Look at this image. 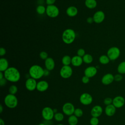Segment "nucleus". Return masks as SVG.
Returning a JSON list of instances; mask_svg holds the SVG:
<instances>
[{
  "mask_svg": "<svg viewBox=\"0 0 125 125\" xmlns=\"http://www.w3.org/2000/svg\"><path fill=\"white\" fill-rule=\"evenodd\" d=\"M3 73L4 78L9 82L16 83L20 80V72L15 67H9Z\"/></svg>",
  "mask_w": 125,
  "mask_h": 125,
  "instance_id": "f257e3e1",
  "label": "nucleus"
},
{
  "mask_svg": "<svg viewBox=\"0 0 125 125\" xmlns=\"http://www.w3.org/2000/svg\"><path fill=\"white\" fill-rule=\"evenodd\" d=\"M29 74L31 78L38 80L44 76V69L39 65L34 64L30 67Z\"/></svg>",
  "mask_w": 125,
  "mask_h": 125,
  "instance_id": "f03ea898",
  "label": "nucleus"
},
{
  "mask_svg": "<svg viewBox=\"0 0 125 125\" xmlns=\"http://www.w3.org/2000/svg\"><path fill=\"white\" fill-rule=\"evenodd\" d=\"M76 38V33L72 29H65L62 34V40L64 43L70 44L74 42Z\"/></svg>",
  "mask_w": 125,
  "mask_h": 125,
  "instance_id": "7ed1b4c3",
  "label": "nucleus"
},
{
  "mask_svg": "<svg viewBox=\"0 0 125 125\" xmlns=\"http://www.w3.org/2000/svg\"><path fill=\"white\" fill-rule=\"evenodd\" d=\"M4 102L5 105L9 108H15L18 104V100L15 95L7 94L4 98Z\"/></svg>",
  "mask_w": 125,
  "mask_h": 125,
  "instance_id": "20e7f679",
  "label": "nucleus"
},
{
  "mask_svg": "<svg viewBox=\"0 0 125 125\" xmlns=\"http://www.w3.org/2000/svg\"><path fill=\"white\" fill-rule=\"evenodd\" d=\"M59 9L58 7L53 5H47L46 7V14L50 18H55L58 16L59 14Z\"/></svg>",
  "mask_w": 125,
  "mask_h": 125,
  "instance_id": "39448f33",
  "label": "nucleus"
},
{
  "mask_svg": "<svg viewBox=\"0 0 125 125\" xmlns=\"http://www.w3.org/2000/svg\"><path fill=\"white\" fill-rule=\"evenodd\" d=\"M54 114L53 109L48 106L44 107L42 111V117L46 121L51 120L54 118Z\"/></svg>",
  "mask_w": 125,
  "mask_h": 125,
  "instance_id": "423d86ee",
  "label": "nucleus"
},
{
  "mask_svg": "<svg viewBox=\"0 0 125 125\" xmlns=\"http://www.w3.org/2000/svg\"><path fill=\"white\" fill-rule=\"evenodd\" d=\"M120 55V50L117 47H112L108 49L107 52V56L111 61L117 59Z\"/></svg>",
  "mask_w": 125,
  "mask_h": 125,
  "instance_id": "0eeeda50",
  "label": "nucleus"
},
{
  "mask_svg": "<svg viewBox=\"0 0 125 125\" xmlns=\"http://www.w3.org/2000/svg\"><path fill=\"white\" fill-rule=\"evenodd\" d=\"M73 70L70 65H63L60 71V74L63 79L69 78L72 75Z\"/></svg>",
  "mask_w": 125,
  "mask_h": 125,
  "instance_id": "6e6552de",
  "label": "nucleus"
},
{
  "mask_svg": "<svg viewBox=\"0 0 125 125\" xmlns=\"http://www.w3.org/2000/svg\"><path fill=\"white\" fill-rule=\"evenodd\" d=\"M63 113L67 116H71L73 115L75 111L74 105L70 103H65L62 107Z\"/></svg>",
  "mask_w": 125,
  "mask_h": 125,
  "instance_id": "1a4fd4ad",
  "label": "nucleus"
},
{
  "mask_svg": "<svg viewBox=\"0 0 125 125\" xmlns=\"http://www.w3.org/2000/svg\"><path fill=\"white\" fill-rule=\"evenodd\" d=\"M92 101L93 98L92 96L88 93H83L80 97V102L83 105H89L92 103Z\"/></svg>",
  "mask_w": 125,
  "mask_h": 125,
  "instance_id": "9d476101",
  "label": "nucleus"
},
{
  "mask_svg": "<svg viewBox=\"0 0 125 125\" xmlns=\"http://www.w3.org/2000/svg\"><path fill=\"white\" fill-rule=\"evenodd\" d=\"M37 83L36 82V80L32 78H28L25 83V86L26 88L30 91H34L36 89Z\"/></svg>",
  "mask_w": 125,
  "mask_h": 125,
  "instance_id": "9b49d317",
  "label": "nucleus"
},
{
  "mask_svg": "<svg viewBox=\"0 0 125 125\" xmlns=\"http://www.w3.org/2000/svg\"><path fill=\"white\" fill-rule=\"evenodd\" d=\"M94 22L96 23H102L105 19V14L102 11H98L93 15Z\"/></svg>",
  "mask_w": 125,
  "mask_h": 125,
  "instance_id": "f8f14e48",
  "label": "nucleus"
},
{
  "mask_svg": "<svg viewBox=\"0 0 125 125\" xmlns=\"http://www.w3.org/2000/svg\"><path fill=\"white\" fill-rule=\"evenodd\" d=\"M97 73V68L93 66H90L86 67L84 71L85 76L89 78L95 76Z\"/></svg>",
  "mask_w": 125,
  "mask_h": 125,
  "instance_id": "ddd939ff",
  "label": "nucleus"
},
{
  "mask_svg": "<svg viewBox=\"0 0 125 125\" xmlns=\"http://www.w3.org/2000/svg\"><path fill=\"white\" fill-rule=\"evenodd\" d=\"M49 84L47 81L42 80L37 83L36 89L40 92H44L47 90Z\"/></svg>",
  "mask_w": 125,
  "mask_h": 125,
  "instance_id": "4468645a",
  "label": "nucleus"
},
{
  "mask_svg": "<svg viewBox=\"0 0 125 125\" xmlns=\"http://www.w3.org/2000/svg\"><path fill=\"white\" fill-rule=\"evenodd\" d=\"M114 80V76L111 73H107L103 76L102 78V83L104 85L110 84Z\"/></svg>",
  "mask_w": 125,
  "mask_h": 125,
  "instance_id": "2eb2a0df",
  "label": "nucleus"
},
{
  "mask_svg": "<svg viewBox=\"0 0 125 125\" xmlns=\"http://www.w3.org/2000/svg\"><path fill=\"white\" fill-rule=\"evenodd\" d=\"M103 112L102 107L98 105H96L92 107L91 110V115L93 117H99Z\"/></svg>",
  "mask_w": 125,
  "mask_h": 125,
  "instance_id": "dca6fc26",
  "label": "nucleus"
},
{
  "mask_svg": "<svg viewBox=\"0 0 125 125\" xmlns=\"http://www.w3.org/2000/svg\"><path fill=\"white\" fill-rule=\"evenodd\" d=\"M44 65L45 69L48 70L49 71H51L55 68V61L52 58L48 57L44 61Z\"/></svg>",
  "mask_w": 125,
  "mask_h": 125,
  "instance_id": "f3484780",
  "label": "nucleus"
},
{
  "mask_svg": "<svg viewBox=\"0 0 125 125\" xmlns=\"http://www.w3.org/2000/svg\"><path fill=\"white\" fill-rule=\"evenodd\" d=\"M112 103L115 107L119 108L124 105L125 104V99L122 96H117L113 100Z\"/></svg>",
  "mask_w": 125,
  "mask_h": 125,
  "instance_id": "a211bd4d",
  "label": "nucleus"
},
{
  "mask_svg": "<svg viewBox=\"0 0 125 125\" xmlns=\"http://www.w3.org/2000/svg\"><path fill=\"white\" fill-rule=\"evenodd\" d=\"M83 62V58L80 57L78 55H76L73 56L71 60V64L72 65L75 67H78L81 66Z\"/></svg>",
  "mask_w": 125,
  "mask_h": 125,
  "instance_id": "6ab92c4d",
  "label": "nucleus"
},
{
  "mask_svg": "<svg viewBox=\"0 0 125 125\" xmlns=\"http://www.w3.org/2000/svg\"><path fill=\"white\" fill-rule=\"evenodd\" d=\"M78 13V10L77 8L74 6H70L68 7L66 10V14L70 17H74L76 16Z\"/></svg>",
  "mask_w": 125,
  "mask_h": 125,
  "instance_id": "aec40b11",
  "label": "nucleus"
},
{
  "mask_svg": "<svg viewBox=\"0 0 125 125\" xmlns=\"http://www.w3.org/2000/svg\"><path fill=\"white\" fill-rule=\"evenodd\" d=\"M9 68V63L8 60L4 58L0 59V71L4 72Z\"/></svg>",
  "mask_w": 125,
  "mask_h": 125,
  "instance_id": "412c9836",
  "label": "nucleus"
},
{
  "mask_svg": "<svg viewBox=\"0 0 125 125\" xmlns=\"http://www.w3.org/2000/svg\"><path fill=\"white\" fill-rule=\"evenodd\" d=\"M116 112V108L113 104H109L106 105L105 108V113L108 116H113Z\"/></svg>",
  "mask_w": 125,
  "mask_h": 125,
  "instance_id": "4be33fe9",
  "label": "nucleus"
},
{
  "mask_svg": "<svg viewBox=\"0 0 125 125\" xmlns=\"http://www.w3.org/2000/svg\"><path fill=\"white\" fill-rule=\"evenodd\" d=\"M84 4L89 9H94L97 6V2L96 0H85Z\"/></svg>",
  "mask_w": 125,
  "mask_h": 125,
  "instance_id": "5701e85b",
  "label": "nucleus"
},
{
  "mask_svg": "<svg viewBox=\"0 0 125 125\" xmlns=\"http://www.w3.org/2000/svg\"><path fill=\"white\" fill-rule=\"evenodd\" d=\"M68 123L69 125H77L78 123V119L74 115L69 116L68 119Z\"/></svg>",
  "mask_w": 125,
  "mask_h": 125,
  "instance_id": "b1692460",
  "label": "nucleus"
},
{
  "mask_svg": "<svg viewBox=\"0 0 125 125\" xmlns=\"http://www.w3.org/2000/svg\"><path fill=\"white\" fill-rule=\"evenodd\" d=\"M72 58L69 55L64 56L62 59V62L63 65H69L71 63Z\"/></svg>",
  "mask_w": 125,
  "mask_h": 125,
  "instance_id": "393cba45",
  "label": "nucleus"
},
{
  "mask_svg": "<svg viewBox=\"0 0 125 125\" xmlns=\"http://www.w3.org/2000/svg\"><path fill=\"white\" fill-rule=\"evenodd\" d=\"M83 62H84L85 63L89 64V63H91L93 62V58L92 55L89 54H85L83 56Z\"/></svg>",
  "mask_w": 125,
  "mask_h": 125,
  "instance_id": "a878e982",
  "label": "nucleus"
},
{
  "mask_svg": "<svg viewBox=\"0 0 125 125\" xmlns=\"http://www.w3.org/2000/svg\"><path fill=\"white\" fill-rule=\"evenodd\" d=\"M110 59L107 55H101L99 58V62L101 64H106L109 62Z\"/></svg>",
  "mask_w": 125,
  "mask_h": 125,
  "instance_id": "bb28decb",
  "label": "nucleus"
},
{
  "mask_svg": "<svg viewBox=\"0 0 125 125\" xmlns=\"http://www.w3.org/2000/svg\"><path fill=\"white\" fill-rule=\"evenodd\" d=\"M117 71L120 74H125V61L121 62L118 65Z\"/></svg>",
  "mask_w": 125,
  "mask_h": 125,
  "instance_id": "cd10ccee",
  "label": "nucleus"
},
{
  "mask_svg": "<svg viewBox=\"0 0 125 125\" xmlns=\"http://www.w3.org/2000/svg\"><path fill=\"white\" fill-rule=\"evenodd\" d=\"M36 12L39 15H43L46 13V7L42 5H39L36 8Z\"/></svg>",
  "mask_w": 125,
  "mask_h": 125,
  "instance_id": "c85d7f7f",
  "label": "nucleus"
},
{
  "mask_svg": "<svg viewBox=\"0 0 125 125\" xmlns=\"http://www.w3.org/2000/svg\"><path fill=\"white\" fill-rule=\"evenodd\" d=\"M54 118L57 122H61L64 119V115L61 112H57L55 113Z\"/></svg>",
  "mask_w": 125,
  "mask_h": 125,
  "instance_id": "c756f323",
  "label": "nucleus"
},
{
  "mask_svg": "<svg viewBox=\"0 0 125 125\" xmlns=\"http://www.w3.org/2000/svg\"><path fill=\"white\" fill-rule=\"evenodd\" d=\"M18 91V87L15 85H11L9 88V94L12 95H15Z\"/></svg>",
  "mask_w": 125,
  "mask_h": 125,
  "instance_id": "7c9ffc66",
  "label": "nucleus"
},
{
  "mask_svg": "<svg viewBox=\"0 0 125 125\" xmlns=\"http://www.w3.org/2000/svg\"><path fill=\"white\" fill-rule=\"evenodd\" d=\"M74 115H75L78 118L81 117L83 115V111L80 108H75V111H74Z\"/></svg>",
  "mask_w": 125,
  "mask_h": 125,
  "instance_id": "2f4dec72",
  "label": "nucleus"
},
{
  "mask_svg": "<svg viewBox=\"0 0 125 125\" xmlns=\"http://www.w3.org/2000/svg\"><path fill=\"white\" fill-rule=\"evenodd\" d=\"M99 119L97 117H92L90 120L91 125H98L99 124Z\"/></svg>",
  "mask_w": 125,
  "mask_h": 125,
  "instance_id": "473e14b6",
  "label": "nucleus"
},
{
  "mask_svg": "<svg viewBox=\"0 0 125 125\" xmlns=\"http://www.w3.org/2000/svg\"><path fill=\"white\" fill-rule=\"evenodd\" d=\"M40 57L41 58V59H42V60H45L47 58H48V54L45 51H41L40 53L39 54Z\"/></svg>",
  "mask_w": 125,
  "mask_h": 125,
  "instance_id": "72a5a7b5",
  "label": "nucleus"
},
{
  "mask_svg": "<svg viewBox=\"0 0 125 125\" xmlns=\"http://www.w3.org/2000/svg\"><path fill=\"white\" fill-rule=\"evenodd\" d=\"M77 55L83 58V56L85 54V51L84 49L80 48L77 50Z\"/></svg>",
  "mask_w": 125,
  "mask_h": 125,
  "instance_id": "f704fd0d",
  "label": "nucleus"
},
{
  "mask_svg": "<svg viewBox=\"0 0 125 125\" xmlns=\"http://www.w3.org/2000/svg\"><path fill=\"white\" fill-rule=\"evenodd\" d=\"M112 102H113V100H112L111 98H109V97H107V98H106L105 99H104V104L105 105H108L111 104V103H112Z\"/></svg>",
  "mask_w": 125,
  "mask_h": 125,
  "instance_id": "c9c22d12",
  "label": "nucleus"
},
{
  "mask_svg": "<svg viewBox=\"0 0 125 125\" xmlns=\"http://www.w3.org/2000/svg\"><path fill=\"white\" fill-rule=\"evenodd\" d=\"M89 81H90V78L85 75L83 76L82 78V82L84 84L88 83L89 82Z\"/></svg>",
  "mask_w": 125,
  "mask_h": 125,
  "instance_id": "e433bc0d",
  "label": "nucleus"
},
{
  "mask_svg": "<svg viewBox=\"0 0 125 125\" xmlns=\"http://www.w3.org/2000/svg\"><path fill=\"white\" fill-rule=\"evenodd\" d=\"M123 79V76L121 74H116L114 76V80L116 82H119Z\"/></svg>",
  "mask_w": 125,
  "mask_h": 125,
  "instance_id": "4c0bfd02",
  "label": "nucleus"
},
{
  "mask_svg": "<svg viewBox=\"0 0 125 125\" xmlns=\"http://www.w3.org/2000/svg\"><path fill=\"white\" fill-rule=\"evenodd\" d=\"M7 81H8L5 78H3V79L0 80V86H4L6 84Z\"/></svg>",
  "mask_w": 125,
  "mask_h": 125,
  "instance_id": "58836bf2",
  "label": "nucleus"
},
{
  "mask_svg": "<svg viewBox=\"0 0 125 125\" xmlns=\"http://www.w3.org/2000/svg\"><path fill=\"white\" fill-rule=\"evenodd\" d=\"M6 53V49L4 47H0V56H3L5 55Z\"/></svg>",
  "mask_w": 125,
  "mask_h": 125,
  "instance_id": "ea45409f",
  "label": "nucleus"
},
{
  "mask_svg": "<svg viewBox=\"0 0 125 125\" xmlns=\"http://www.w3.org/2000/svg\"><path fill=\"white\" fill-rule=\"evenodd\" d=\"M56 0H46L45 2L47 5H53L54 3L56 2Z\"/></svg>",
  "mask_w": 125,
  "mask_h": 125,
  "instance_id": "a19ab883",
  "label": "nucleus"
},
{
  "mask_svg": "<svg viewBox=\"0 0 125 125\" xmlns=\"http://www.w3.org/2000/svg\"><path fill=\"white\" fill-rule=\"evenodd\" d=\"M86 21L87 23H92L94 22V20H93V17H89L88 18H87L86 19Z\"/></svg>",
  "mask_w": 125,
  "mask_h": 125,
  "instance_id": "79ce46f5",
  "label": "nucleus"
},
{
  "mask_svg": "<svg viewBox=\"0 0 125 125\" xmlns=\"http://www.w3.org/2000/svg\"><path fill=\"white\" fill-rule=\"evenodd\" d=\"M50 71H49L48 70L45 69H44V76H48L49 75V72Z\"/></svg>",
  "mask_w": 125,
  "mask_h": 125,
  "instance_id": "37998d69",
  "label": "nucleus"
},
{
  "mask_svg": "<svg viewBox=\"0 0 125 125\" xmlns=\"http://www.w3.org/2000/svg\"><path fill=\"white\" fill-rule=\"evenodd\" d=\"M3 78H4V73L3 72L0 71V80L3 79Z\"/></svg>",
  "mask_w": 125,
  "mask_h": 125,
  "instance_id": "c03bdc74",
  "label": "nucleus"
},
{
  "mask_svg": "<svg viewBox=\"0 0 125 125\" xmlns=\"http://www.w3.org/2000/svg\"><path fill=\"white\" fill-rule=\"evenodd\" d=\"M0 125H5L4 121L1 118L0 119Z\"/></svg>",
  "mask_w": 125,
  "mask_h": 125,
  "instance_id": "a18cd8bd",
  "label": "nucleus"
},
{
  "mask_svg": "<svg viewBox=\"0 0 125 125\" xmlns=\"http://www.w3.org/2000/svg\"><path fill=\"white\" fill-rule=\"evenodd\" d=\"M3 111V107L1 104H0V113H1Z\"/></svg>",
  "mask_w": 125,
  "mask_h": 125,
  "instance_id": "49530a36",
  "label": "nucleus"
},
{
  "mask_svg": "<svg viewBox=\"0 0 125 125\" xmlns=\"http://www.w3.org/2000/svg\"><path fill=\"white\" fill-rule=\"evenodd\" d=\"M53 111H54V113H57V109H53Z\"/></svg>",
  "mask_w": 125,
  "mask_h": 125,
  "instance_id": "de8ad7c7",
  "label": "nucleus"
},
{
  "mask_svg": "<svg viewBox=\"0 0 125 125\" xmlns=\"http://www.w3.org/2000/svg\"><path fill=\"white\" fill-rule=\"evenodd\" d=\"M38 125H46L44 124V123H40V124H39Z\"/></svg>",
  "mask_w": 125,
  "mask_h": 125,
  "instance_id": "09e8293b",
  "label": "nucleus"
},
{
  "mask_svg": "<svg viewBox=\"0 0 125 125\" xmlns=\"http://www.w3.org/2000/svg\"><path fill=\"white\" fill-rule=\"evenodd\" d=\"M64 125L62 124H58V125Z\"/></svg>",
  "mask_w": 125,
  "mask_h": 125,
  "instance_id": "8fccbe9b",
  "label": "nucleus"
},
{
  "mask_svg": "<svg viewBox=\"0 0 125 125\" xmlns=\"http://www.w3.org/2000/svg\"></svg>",
  "mask_w": 125,
  "mask_h": 125,
  "instance_id": "3c124183",
  "label": "nucleus"
}]
</instances>
